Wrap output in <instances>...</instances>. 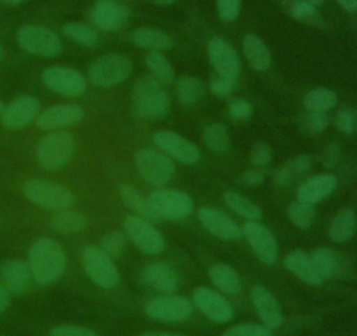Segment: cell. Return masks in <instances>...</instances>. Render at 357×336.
Masks as SVG:
<instances>
[{"mask_svg": "<svg viewBox=\"0 0 357 336\" xmlns=\"http://www.w3.org/2000/svg\"><path fill=\"white\" fill-rule=\"evenodd\" d=\"M28 265L33 280L42 286L52 284L60 279L67 266L63 247L52 238H38L28 252Z\"/></svg>", "mask_w": 357, "mask_h": 336, "instance_id": "obj_1", "label": "cell"}, {"mask_svg": "<svg viewBox=\"0 0 357 336\" xmlns=\"http://www.w3.org/2000/svg\"><path fill=\"white\" fill-rule=\"evenodd\" d=\"M170 105L163 82L153 75L141 77L132 86V109L141 119H159Z\"/></svg>", "mask_w": 357, "mask_h": 336, "instance_id": "obj_2", "label": "cell"}, {"mask_svg": "<svg viewBox=\"0 0 357 336\" xmlns=\"http://www.w3.org/2000/svg\"><path fill=\"white\" fill-rule=\"evenodd\" d=\"M75 151V139L66 131H52L36 145V160L46 170H59L66 166Z\"/></svg>", "mask_w": 357, "mask_h": 336, "instance_id": "obj_3", "label": "cell"}, {"mask_svg": "<svg viewBox=\"0 0 357 336\" xmlns=\"http://www.w3.org/2000/svg\"><path fill=\"white\" fill-rule=\"evenodd\" d=\"M24 195L35 205L49 211H59L74 204V194L63 184L40 178H29L22 184Z\"/></svg>", "mask_w": 357, "mask_h": 336, "instance_id": "obj_4", "label": "cell"}, {"mask_svg": "<svg viewBox=\"0 0 357 336\" xmlns=\"http://www.w3.org/2000/svg\"><path fill=\"white\" fill-rule=\"evenodd\" d=\"M131 71L132 63L126 54L106 53L91 63L88 77L93 85L106 88L126 81Z\"/></svg>", "mask_w": 357, "mask_h": 336, "instance_id": "obj_5", "label": "cell"}, {"mask_svg": "<svg viewBox=\"0 0 357 336\" xmlns=\"http://www.w3.org/2000/svg\"><path fill=\"white\" fill-rule=\"evenodd\" d=\"M82 266L86 276L102 289H113L120 283V273L100 247L86 245L82 251Z\"/></svg>", "mask_w": 357, "mask_h": 336, "instance_id": "obj_6", "label": "cell"}, {"mask_svg": "<svg viewBox=\"0 0 357 336\" xmlns=\"http://www.w3.org/2000/svg\"><path fill=\"white\" fill-rule=\"evenodd\" d=\"M17 40L22 50L33 56L54 57L61 52L60 38L49 28L26 24L17 32Z\"/></svg>", "mask_w": 357, "mask_h": 336, "instance_id": "obj_7", "label": "cell"}, {"mask_svg": "<svg viewBox=\"0 0 357 336\" xmlns=\"http://www.w3.org/2000/svg\"><path fill=\"white\" fill-rule=\"evenodd\" d=\"M148 201L159 217L169 220H180L187 217L192 209L194 202L191 197L178 190L160 188L148 195Z\"/></svg>", "mask_w": 357, "mask_h": 336, "instance_id": "obj_8", "label": "cell"}, {"mask_svg": "<svg viewBox=\"0 0 357 336\" xmlns=\"http://www.w3.org/2000/svg\"><path fill=\"white\" fill-rule=\"evenodd\" d=\"M43 84L56 93L77 98L85 93L86 79L75 68L67 66H50L42 72Z\"/></svg>", "mask_w": 357, "mask_h": 336, "instance_id": "obj_9", "label": "cell"}, {"mask_svg": "<svg viewBox=\"0 0 357 336\" xmlns=\"http://www.w3.org/2000/svg\"><path fill=\"white\" fill-rule=\"evenodd\" d=\"M123 229L130 241L145 254H159L165 247L163 237L152 226V222L138 215L126 216Z\"/></svg>", "mask_w": 357, "mask_h": 336, "instance_id": "obj_10", "label": "cell"}, {"mask_svg": "<svg viewBox=\"0 0 357 336\" xmlns=\"http://www.w3.org/2000/svg\"><path fill=\"white\" fill-rule=\"evenodd\" d=\"M135 166L146 183L158 187L166 184L174 174L173 160L153 149H141L137 152Z\"/></svg>", "mask_w": 357, "mask_h": 336, "instance_id": "obj_11", "label": "cell"}, {"mask_svg": "<svg viewBox=\"0 0 357 336\" xmlns=\"http://www.w3.org/2000/svg\"><path fill=\"white\" fill-rule=\"evenodd\" d=\"M145 312L156 321L181 322L194 314V305L181 296H162L149 300L145 304Z\"/></svg>", "mask_w": 357, "mask_h": 336, "instance_id": "obj_12", "label": "cell"}, {"mask_svg": "<svg viewBox=\"0 0 357 336\" xmlns=\"http://www.w3.org/2000/svg\"><path fill=\"white\" fill-rule=\"evenodd\" d=\"M243 236L259 261L266 265L276 262L279 257V245L273 233L257 220H248L241 227Z\"/></svg>", "mask_w": 357, "mask_h": 336, "instance_id": "obj_13", "label": "cell"}, {"mask_svg": "<svg viewBox=\"0 0 357 336\" xmlns=\"http://www.w3.org/2000/svg\"><path fill=\"white\" fill-rule=\"evenodd\" d=\"M153 142L167 155L173 156V159L184 165H197L201 159V152L198 146L174 131H156L153 134Z\"/></svg>", "mask_w": 357, "mask_h": 336, "instance_id": "obj_14", "label": "cell"}, {"mask_svg": "<svg viewBox=\"0 0 357 336\" xmlns=\"http://www.w3.org/2000/svg\"><path fill=\"white\" fill-rule=\"evenodd\" d=\"M39 113V100L29 95H21L4 106L1 112V123L8 130H20L33 123Z\"/></svg>", "mask_w": 357, "mask_h": 336, "instance_id": "obj_15", "label": "cell"}, {"mask_svg": "<svg viewBox=\"0 0 357 336\" xmlns=\"http://www.w3.org/2000/svg\"><path fill=\"white\" fill-rule=\"evenodd\" d=\"M33 276L28 262L4 259L0 262V284L13 296H24L32 289Z\"/></svg>", "mask_w": 357, "mask_h": 336, "instance_id": "obj_16", "label": "cell"}, {"mask_svg": "<svg viewBox=\"0 0 357 336\" xmlns=\"http://www.w3.org/2000/svg\"><path fill=\"white\" fill-rule=\"evenodd\" d=\"M192 303L206 318L216 323L229 322L233 318L231 304L208 287H197L192 294Z\"/></svg>", "mask_w": 357, "mask_h": 336, "instance_id": "obj_17", "label": "cell"}, {"mask_svg": "<svg viewBox=\"0 0 357 336\" xmlns=\"http://www.w3.org/2000/svg\"><path fill=\"white\" fill-rule=\"evenodd\" d=\"M82 119L84 109L81 106L75 103H61L40 112L36 117V124L43 130L54 131L78 124Z\"/></svg>", "mask_w": 357, "mask_h": 336, "instance_id": "obj_18", "label": "cell"}, {"mask_svg": "<svg viewBox=\"0 0 357 336\" xmlns=\"http://www.w3.org/2000/svg\"><path fill=\"white\" fill-rule=\"evenodd\" d=\"M91 21L103 31H119L130 20V10L114 0H99L91 10Z\"/></svg>", "mask_w": 357, "mask_h": 336, "instance_id": "obj_19", "label": "cell"}, {"mask_svg": "<svg viewBox=\"0 0 357 336\" xmlns=\"http://www.w3.org/2000/svg\"><path fill=\"white\" fill-rule=\"evenodd\" d=\"M208 57L219 75L236 79L240 72V59L234 47L222 38H212L208 42Z\"/></svg>", "mask_w": 357, "mask_h": 336, "instance_id": "obj_20", "label": "cell"}, {"mask_svg": "<svg viewBox=\"0 0 357 336\" xmlns=\"http://www.w3.org/2000/svg\"><path fill=\"white\" fill-rule=\"evenodd\" d=\"M198 219L201 224L215 237L222 240H238L243 237L241 227L222 211L204 206L198 211Z\"/></svg>", "mask_w": 357, "mask_h": 336, "instance_id": "obj_21", "label": "cell"}, {"mask_svg": "<svg viewBox=\"0 0 357 336\" xmlns=\"http://www.w3.org/2000/svg\"><path fill=\"white\" fill-rule=\"evenodd\" d=\"M251 303L258 312L262 323L271 330L278 329L283 323V315L278 300L273 294L261 284H255L250 289Z\"/></svg>", "mask_w": 357, "mask_h": 336, "instance_id": "obj_22", "label": "cell"}, {"mask_svg": "<svg viewBox=\"0 0 357 336\" xmlns=\"http://www.w3.org/2000/svg\"><path fill=\"white\" fill-rule=\"evenodd\" d=\"M311 257L324 280L335 279V277H346L350 273L351 266L349 261L343 255L337 254L331 248L319 247L314 251Z\"/></svg>", "mask_w": 357, "mask_h": 336, "instance_id": "obj_23", "label": "cell"}, {"mask_svg": "<svg viewBox=\"0 0 357 336\" xmlns=\"http://www.w3.org/2000/svg\"><path fill=\"white\" fill-rule=\"evenodd\" d=\"M283 265L287 270H290L293 275H296L298 279H301L307 284L319 286L324 282L322 276L319 275L314 264L312 257L308 255L305 251L297 250L287 254L283 259Z\"/></svg>", "mask_w": 357, "mask_h": 336, "instance_id": "obj_24", "label": "cell"}, {"mask_svg": "<svg viewBox=\"0 0 357 336\" xmlns=\"http://www.w3.org/2000/svg\"><path fill=\"white\" fill-rule=\"evenodd\" d=\"M337 185V177L333 174H318L304 181L297 190V199L307 204H317L331 195Z\"/></svg>", "mask_w": 357, "mask_h": 336, "instance_id": "obj_25", "label": "cell"}, {"mask_svg": "<svg viewBox=\"0 0 357 336\" xmlns=\"http://www.w3.org/2000/svg\"><path fill=\"white\" fill-rule=\"evenodd\" d=\"M144 280L163 293H173L178 287V275L173 266L165 262H152L144 269Z\"/></svg>", "mask_w": 357, "mask_h": 336, "instance_id": "obj_26", "label": "cell"}, {"mask_svg": "<svg viewBox=\"0 0 357 336\" xmlns=\"http://www.w3.org/2000/svg\"><path fill=\"white\" fill-rule=\"evenodd\" d=\"M50 226L61 234H77L86 229L88 217L81 211L68 206L54 211L50 217Z\"/></svg>", "mask_w": 357, "mask_h": 336, "instance_id": "obj_27", "label": "cell"}, {"mask_svg": "<svg viewBox=\"0 0 357 336\" xmlns=\"http://www.w3.org/2000/svg\"><path fill=\"white\" fill-rule=\"evenodd\" d=\"M119 195L121 201L135 212V215L149 220L156 222L159 220V215L153 211L152 205L149 204L148 198H145L138 188H135L132 184H121L119 188Z\"/></svg>", "mask_w": 357, "mask_h": 336, "instance_id": "obj_28", "label": "cell"}, {"mask_svg": "<svg viewBox=\"0 0 357 336\" xmlns=\"http://www.w3.org/2000/svg\"><path fill=\"white\" fill-rule=\"evenodd\" d=\"M243 52L247 61L258 71L268 70L271 66V53L262 39L254 33H247L243 39Z\"/></svg>", "mask_w": 357, "mask_h": 336, "instance_id": "obj_29", "label": "cell"}, {"mask_svg": "<svg viewBox=\"0 0 357 336\" xmlns=\"http://www.w3.org/2000/svg\"><path fill=\"white\" fill-rule=\"evenodd\" d=\"M208 275L215 287L225 294L236 296L241 291V282L236 270L226 264H215L208 269Z\"/></svg>", "mask_w": 357, "mask_h": 336, "instance_id": "obj_30", "label": "cell"}, {"mask_svg": "<svg viewBox=\"0 0 357 336\" xmlns=\"http://www.w3.org/2000/svg\"><path fill=\"white\" fill-rule=\"evenodd\" d=\"M356 229H357L356 212L350 208H346L339 211L335 215V217L329 224L328 234L333 241L343 243L353 237V234L356 233Z\"/></svg>", "mask_w": 357, "mask_h": 336, "instance_id": "obj_31", "label": "cell"}, {"mask_svg": "<svg viewBox=\"0 0 357 336\" xmlns=\"http://www.w3.org/2000/svg\"><path fill=\"white\" fill-rule=\"evenodd\" d=\"M131 40L135 46L149 50H165L173 46L172 38L155 28H138L132 31Z\"/></svg>", "mask_w": 357, "mask_h": 336, "instance_id": "obj_32", "label": "cell"}, {"mask_svg": "<svg viewBox=\"0 0 357 336\" xmlns=\"http://www.w3.org/2000/svg\"><path fill=\"white\" fill-rule=\"evenodd\" d=\"M223 199L226 202V205L236 212L237 215L248 219V220H258L262 216V211L258 205H255L254 202H251L248 198L243 197L241 194L236 192V191H226L223 194Z\"/></svg>", "mask_w": 357, "mask_h": 336, "instance_id": "obj_33", "label": "cell"}, {"mask_svg": "<svg viewBox=\"0 0 357 336\" xmlns=\"http://www.w3.org/2000/svg\"><path fill=\"white\" fill-rule=\"evenodd\" d=\"M337 102V95L335 91L326 86H318L308 91L304 96V106L308 110L328 112L335 107Z\"/></svg>", "mask_w": 357, "mask_h": 336, "instance_id": "obj_34", "label": "cell"}, {"mask_svg": "<svg viewBox=\"0 0 357 336\" xmlns=\"http://www.w3.org/2000/svg\"><path fill=\"white\" fill-rule=\"evenodd\" d=\"M176 91L177 98L183 105H191L204 95L205 85L202 79L198 77L184 75L177 81Z\"/></svg>", "mask_w": 357, "mask_h": 336, "instance_id": "obj_35", "label": "cell"}, {"mask_svg": "<svg viewBox=\"0 0 357 336\" xmlns=\"http://www.w3.org/2000/svg\"><path fill=\"white\" fill-rule=\"evenodd\" d=\"M145 64L155 78L162 82H172L174 78V70L170 61L162 54L160 50H151L145 56Z\"/></svg>", "mask_w": 357, "mask_h": 336, "instance_id": "obj_36", "label": "cell"}, {"mask_svg": "<svg viewBox=\"0 0 357 336\" xmlns=\"http://www.w3.org/2000/svg\"><path fill=\"white\" fill-rule=\"evenodd\" d=\"M202 139L205 145L215 152H226L230 146V135L225 124L212 123L205 127Z\"/></svg>", "mask_w": 357, "mask_h": 336, "instance_id": "obj_37", "label": "cell"}, {"mask_svg": "<svg viewBox=\"0 0 357 336\" xmlns=\"http://www.w3.org/2000/svg\"><path fill=\"white\" fill-rule=\"evenodd\" d=\"M315 208L312 204L296 201L287 206V216L290 222L298 229H307L315 219Z\"/></svg>", "mask_w": 357, "mask_h": 336, "instance_id": "obj_38", "label": "cell"}, {"mask_svg": "<svg viewBox=\"0 0 357 336\" xmlns=\"http://www.w3.org/2000/svg\"><path fill=\"white\" fill-rule=\"evenodd\" d=\"M63 32L73 42L82 46H93L98 42V33L93 28L79 22H70L63 26Z\"/></svg>", "mask_w": 357, "mask_h": 336, "instance_id": "obj_39", "label": "cell"}, {"mask_svg": "<svg viewBox=\"0 0 357 336\" xmlns=\"http://www.w3.org/2000/svg\"><path fill=\"white\" fill-rule=\"evenodd\" d=\"M298 124L301 130L307 134H318L324 131L329 124V116L326 112L318 110H308L301 114Z\"/></svg>", "mask_w": 357, "mask_h": 336, "instance_id": "obj_40", "label": "cell"}, {"mask_svg": "<svg viewBox=\"0 0 357 336\" xmlns=\"http://www.w3.org/2000/svg\"><path fill=\"white\" fill-rule=\"evenodd\" d=\"M315 7L317 6L307 0H293L289 7V13L294 20L303 21L305 24H318L321 22V18Z\"/></svg>", "mask_w": 357, "mask_h": 336, "instance_id": "obj_41", "label": "cell"}, {"mask_svg": "<svg viewBox=\"0 0 357 336\" xmlns=\"http://www.w3.org/2000/svg\"><path fill=\"white\" fill-rule=\"evenodd\" d=\"M127 247V236L120 231H109L100 240V248L110 257L119 258L123 255Z\"/></svg>", "mask_w": 357, "mask_h": 336, "instance_id": "obj_42", "label": "cell"}, {"mask_svg": "<svg viewBox=\"0 0 357 336\" xmlns=\"http://www.w3.org/2000/svg\"><path fill=\"white\" fill-rule=\"evenodd\" d=\"M335 124L339 131L347 135L357 134V109L353 106H343L339 109Z\"/></svg>", "mask_w": 357, "mask_h": 336, "instance_id": "obj_43", "label": "cell"}, {"mask_svg": "<svg viewBox=\"0 0 357 336\" xmlns=\"http://www.w3.org/2000/svg\"><path fill=\"white\" fill-rule=\"evenodd\" d=\"M225 335L230 336H269L272 335V330L266 328L265 325H257V323H241L234 325L225 330Z\"/></svg>", "mask_w": 357, "mask_h": 336, "instance_id": "obj_44", "label": "cell"}, {"mask_svg": "<svg viewBox=\"0 0 357 336\" xmlns=\"http://www.w3.org/2000/svg\"><path fill=\"white\" fill-rule=\"evenodd\" d=\"M252 114V106L245 99H233L227 106V116L233 121H247Z\"/></svg>", "mask_w": 357, "mask_h": 336, "instance_id": "obj_45", "label": "cell"}, {"mask_svg": "<svg viewBox=\"0 0 357 336\" xmlns=\"http://www.w3.org/2000/svg\"><path fill=\"white\" fill-rule=\"evenodd\" d=\"M49 335L52 336H95L96 332L86 326L75 325V323H63L49 329Z\"/></svg>", "mask_w": 357, "mask_h": 336, "instance_id": "obj_46", "label": "cell"}, {"mask_svg": "<svg viewBox=\"0 0 357 336\" xmlns=\"http://www.w3.org/2000/svg\"><path fill=\"white\" fill-rule=\"evenodd\" d=\"M271 159H272V149L266 144L264 142L255 144L254 148L251 149L250 160L255 167H261V169L266 167L271 163Z\"/></svg>", "mask_w": 357, "mask_h": 336, "instance_id": "obj_47", "label": "cell"}, {"mask_svg": "<svg viewBox=\"0 0 357 336\" xmlns=\"http://www.w3.org/2000/svg\"><path fill=\"white\" fill-rule=\"evenodd\" d=\"M241 8V0H216L218 15L223 21H233Z\"/></svg>", "mask_w": 357, "mask_h": 336, "instance_id": "obj_48", "label": "cell"}, {"mask_svg": "<svg viewBox=\"0 0 357 336\" xmlns=\"http://www.w3.org/2000/svg\"><path fill=\"white\" fill-rule=\"evenodd\" d=\"M234 86H236V79L219 75V77L212 78L209 89H211V92L215 96L226 98V96H229L234 91Z\"/></svg>", "mask_w": 357, "mask_h": 336, "instance_id": "obj_49", "label": "cell"}, {"mask_svg": "<svg viewBox=\"0 0 357 336\" xmlns=\"http://www.w3.org/2000/svg\"><path fill=\"white\" fill-rule=\"evenodd\" d=\"M314 165V159L310 155H298L290 159L286 166L293 171V174H303L308 171Z\"/></svg>", "mask_w": 357, "mask_h": 336, "instance_id": "obj_50", "label": "cell"}, {"mask_svg": "<svg viewBox=\"0 0 357 336\" xmlns=\"http://www.w3.org/2000/svg\"><path fill=\"white\" fill-rule=\"evenodd\" d=\"M264 180H265V171H264L261 167L247 170V171L240 177V181H241L244 185H247V187H257V185L262 184Z\"/></svg>", "mask_w": 357, "mask_h": 336, "instance_id": "obj_51", "label": "cell"}, {"mask_svg": "<svg viewBox=\"0 0 357 336\" xmlns=\"http://www.w3.org/2000/svg\"><path fill=\"white\" fill-rule=\"evenodd\" d=\"M339 156H340V149L336 144H328V146L324 149L322 152V163L326 167H335L339 162Z\"/></svg>", "mask_w": 357, "mask_h": 336, "instance_id": "obj_52", "label": "cell"}, {"mask_svg": "<svg viewBox=\"0 0 357 336\" xmlns=\"http://www.w3.org/2000/svg\"><path fill=\"white\" fill-rule=\"evenodd\" d=\"M293 171L286 166H280L275 170L273 173V181L278 184V185H282V187H286V185H290L293 183Z\"/></svg>", "mask_w": 357, "mask_h": 336, "instance_id": "obj_53", "label": "cell"}, {"mask_svg": "<svg viewBox=\"0 0 357 336\" xmlns=\"http://www.w3.org/2000/svg\"><path fill=\"white\" fill-rule=\"evenodd\" d=\"M10 305V293L0 284V314L4 312Z\"/></svg>", "mask_w": 357, "mask_h": 336, "instance_id": "obj_54", "label": "cell"}, {"mask_svg": "<svg viewBox=\"0 0 357 336\" xmlns=\"http://www.w3.org/2000/svg\"><path fill=\"white\" fill-rule=\"evenodd\" d=\"M337 3L347 11H357V0H337Z\"/></svg>", "mask_w": 357, "mask_h": 336, "instance_id": "obj_55", "label": "cell"}, {"mask_svg": "<svg viewBox=\"0 0 357 336\" xmlns=\"http://www.w3.org/2000/svg\"><path fill=\"white\" fill-rule=\"evenodd\" d=\"M0 1H3V3L8 4V6H18V4L24 3L25 0H0Z\"/></svg>", "mask_w": 357, "mask_h": 336, "instance_id": "obj_56", "label": "cell"}, {"mask_svg": "<svg viewBox=\"0 0 357 336\" xmlns=\"http://www.w3.org/2000/svg\"><path fill=\"white\" fill-rule=\"evenodd\" d=\"M156 4H159V6H169V4H172L174 0H153Z\"/></svg>", "mask_w": 357, "mask_h": 336, "instance_id": "obj_57", "label": "cell"}, {"mask_svg": "<svg viewBox=\"0 0 357 336\" xmlns=\"http://www.w3.org/2000/svg\"><path fill=\"white\" fill-rule=\"evenodd\" d=\"M307 1H310L311 4H314V6H319L324 0H307Z\"/></svg>", "mask_w": 357, "mask_h": 336, "instance_id": "obj_58", "label": "cell"}, {"mask_svg": "<svg viewBox=\"0 0 357 336\" xmlns=\"http://www.w3.org/2000/svg\"><path fill=\"white\" fill-rule=\"evenodd\" d=\"M3 54H4V50H3V47L0 46V60L3 59Z\"/></svg>", "mask_w": 357, "mask_h": 336, "instance_id": "obj_59", "label": "cell"}, {"mask_svg": "<svg viewBox=\"0 0 357 336\" xmlns=\"http://www.w3.org/2000/svg\"><path fill=\"white\" fill-rule=\"evenodd\" d=\"M3 109H4V106H3V103L0 102V116H1V112H3Z\"/></svg>", "mask_w": 357, "mask_h": 336, "instance_id": "obj_60", "label": "cell"}]
</instances>
